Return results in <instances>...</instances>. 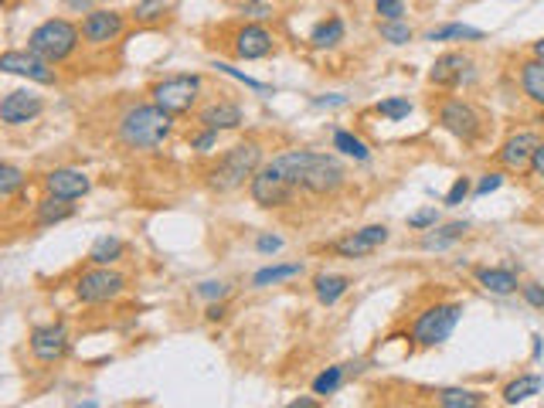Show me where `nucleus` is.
Segmentation results:
<instances>
[{"label": "nucleus", "mask_w": 544, "mask_h": 408, "mask_svg": "<svg viewBox=\"0 0 544 408\" xmlns=\"http://www.w3.org/2000/svg\"><path fill=\"white\" fill-rule=\"evenodd\" d=\"M174 133V116L167 109H160L156 102H140L130 106L119 116V140L130 150H154L167 136Z\"/></svg>", "instance_id": "obj_1"}, {"label": "nucleus", "mask_w": 544, "mask_h": 408, "mask_svg": "<svg viewBox=\"0 0 544 408\" xmlns=\"http://www.w3.org/2000/svg\"><path fill=\"white\" fill-rule=\"evenodd\" d=\"M259 167H262V147L255 140H245L232 150H225L221 160L208 171V188L218 195L238 191V188H245V180H252Z\"/></svg>", "instance_id": "obj_2"}, {"label": "nucleus", "mask_w": 544, "mask_h": 408, "mask_svg": "<svg viewBox=\"0 0 544 408\" xmlns=\"http://www.w3.org/2000/svg\"><path fill=\"white\" fill-rule=\"evenodd\" d=\"M78 38H82V28H76L72 20L48 18V20H41L38 28L31 31V38H28V52H35L38 59L55 65V61H65L68 55H76Z\"/></svg>", "instance_id": "obj_3"}, {"label": "nucleus", "mask_w": 544, "mask_h": 408, "mask_svg": "<svg viewBox=\"0 0 544 408\" xmlns=\"http://www.w3.org/2000/svg\"><path fill=\"white\" fill-rule=\"evenodd\" d=\"M460 320H463V307L460 303H436V307H428L412 324V340L419 348H439V344H446L449 337H452V331L460 327Z\"/></svg>", "instance_id": "obj_4"}, {"label": "nucleus", "mask_w": 544, "mask_h": 408, "mask_svg": "<svg viewBox=\"0 0 544 408\" xmlns=\"http://www.w3.org/2000/svg\"><path fill=\"white\" fill-rule=\"evenodd\" d=\"M150 96L160 109H167L171 116H184L191 113V106L201 96V76H171L164 82H156L150 89Z\"/></svg>", "instance_id": "obj_5"}, {"label": "nucleus", "mask_w": 544, "mask_h": 408, "mask_svg": "<svg viewBox=\"0 0 544 408\" xmlns=\"http://www.w3.org/2000/svg\"><path fill=\"white\" fill-rule=\"evenodd\" d=\"M344 167H340V160L331 154H313L307 150V164H303V180H300V188L303 191H310V195H333V191H340L344 188Z\"/></svg>", "instance_id": "obj_6"}, {"label": "nucleus", "mask_w": 544, "mask_h": 408, "mask_svg": "<svg viewBox=\"0 0 544 408\" xmlns=\"http://www.w3.org/2000/svg\"><path fill=\"white\" fill-rule=\"evenodd\" d=\"M123 290H126V279L116 269H109V266H92L89 272H82L76 283V296L82 303H89V307L109 303Z\"/></svg>", "instance_id": "obj_7"}, {"label": "nucleus", "mask_w": 544, "mask_h": 408, "mask_svg": "<svg viewBox=\"0 0 544 408\" xmlns=\"http://www.w3.org/2000/svg\"><path fill=\"white\" fill-rule=\"evenodd\" d=\"M249 191H252V201L259 208H283V204H292V197H296L300 188L292 180H286L272 164H266L249 180Z\"/></svg>", "instance_id": "obj_8"}, {"label": "nucleus", "mask_w": 544, "mask_h": 408, "mask_svg": "<svg viewBox=\"0 0 544 408\" xmlns=\"http://www.w3.org/2000/svg\"><path fill=\"white\" fill-rule=\"evenodd\" d=\"M439 126L456 136V140H463V143H476V136L484 130V119L463 99H446L439 106Z\"/></svg>", "instance_id": "obj_9"}, {"label": "nucleus", "mask_w": 544, "mask_h": 408, "mask_svg": "<svg viewBox=\"0 0 544 408\" xmlns=\"http://www.w3.org/2000/svg\"><path fill=\"white\" fill-rule=\"evenodd\" d=\"M52 61L38 59L35 52H4L0 55V72H7V76H24L31 78V82H38V85H55L59 76H55V68H48Z\"/></svg>", "instance_id": "obj_10"}, {"label": "nucleus", "mask_w": 544, "mask_h": 408, "mask_svg": "<svg viewBox=\"0 0 544 408\" xmlns=\"http://www.w3.org/2000/svg\"><path fill=\"white\" fill-rule=\"evenodd\" d=\"M41 113H44V99L38 92H31V89H14L0 102V119L7 126H24V123L38 119Z\"/></svg>", "instance_id": "obj_11"}, {"label": "nucleus", "mask_w": 544, "mask_h": 408, "mask_svg": "<svg viewBox=\"0 0 544 408\" xmlns=\"http://www.w3.org/2000/svg\"><path fill=\"white\" fill-rule=\"evenodd\" d=\"M388 238H391V232L385 225H368V228H361V232H350V235H344V238H337V242H333V252L344 255V259H364V255L378 252Z\"/></svg>", "instance_id": "obj_12"}, {"label": "nucleus", "mask_w": 544, "mask_h": 408, "mask_svg": "<svg viewBox=\"0 0 544 408\" xmlns=\"http://www.w3.org/2000/svg\"><path fill=\"white\" fill-rule=\"evenodd\" d=\"M28 344H31V354L38 357L41 364H55V361L65 357V350H68V331L61 324H44V327L31 331Z\"/></svg>", "instance_id": "obj_13"}, {"label": "nucleus", "mask_w": 544, "mask_h": 408, "mask_svg": "<svg viewBox=\"0 0 544 408\" xmlns=\"http://www.w3.org/2000/svg\"><path fill=\"white\" fill-rule=\"evenodd\" d=\"M123 28H126V18L119 11L99 7V11H89L85 20H82V38L89 44H109V41H116L123 35Z\"/></svg>", "instance_id": "obj_14"}, {"label": "nucleus", "mask_w": 544, "mask_h": 408, "mask_svg": "<svg viewBox=\"0 0 544 408\" xmlns=\"http://www.w3.org/2000/svg\"><path fill=\"white\" fill-rule=\"evenodd\" d=\"M44 191L52 197H65V201H78L92 191L89 174H82L76 167H55L52 174H44Z\"/></svg>", "instance_id": "obj_15"}, {"label": "nucleus", "mask_w": 544, "mask_h": 408, "mask_svg": "<svg viewBox=\"0 0 544 408\" xmlns=\"http://www.w3.org/2000/svg\"><path fill=\"white\" fill-rule=\"evenodd\" d=\"M469 68H473V61L463 52H446V55H439L436 65L428 68V82L439 85V89H456L467 78Z\"/></svg>", "instance_id": "obj_16"}, {"label": "nucleus", "mask_w": 544, "mask_h": 408, "mask_svg": "<svg viewBox=\"0 0 544 408\" xmlns=\"http://www.w3.org/2000/svg\"><path fill=\"white\" fill-rule=\"evenodd\" d=\"M538 143H541V140L534 133H514L504 147L497 150V160L504 164L507 171H524V167H531V156L538 150Z\"/></svg>", "instance_id": "obj_17"}, {"label": "nucleus", "mask_w": 544, "mask_h": 408, "mask_svg": "<svg viewBox=\"0 0 544 408\" xmlns=\"http://www.w3.org/2000/svg\"><path fill=\"white\" fill-rule=\"evenodd\" d=\"M272 52V35L262 28V24H245V28H238V35H235V55L245 61L252 59H266Z\"/></svg>", "instance_id": "obj_18"}, {"label": "nucleus", "mask_w": 544, "mask_h": 408, "mask_svg": "<svg viewBox=\"0 0 544 408\" xmlns=\"http://www.w3.org/2000/svg\"><path fill=\"white\" fill-rule=\"evenodd\" d=\"M197 123L208 126V130L225 133V130H238V126L245 123V113H242L238 102H212V106H204V109L197 113Z\"/></svg>", "instance_id": "obj_19"}, {"label": "nucleus", "mask_w": 544, "mask_h": 408, "mask_svg": "<svg viewBox=\"0 0 544 408\" xmlns=\"http://www.w3.org/2000/svg\"><path fill=\"white\" fill-rule=\"evenodd\" d=\"M476 283H480L486 292H493V296H510V292L521 290L517 272L504 269V266H486V269H476Z\"/></svg>", "instance_id": "obj_20"}, {"label": "nucleus", "mask_w": 544, "mask_h": 408, "mask_svg": "<svg viewBox=\"0 0 544 408\" xmlns=\"http://www.w3.org/2000/svg\"><path fill=\"white\" fill-rule=\"evenodd\" d=\"M467 232H469V221H449L443 228L432 225V228L422 235V249H426V252H443L449 245H456Z\"/></svg>", "instance_id": "obj_21"}, {"label": "nucleus", "mask_w": 544, "mask_h": 408, "mask_svg": "<svg viewBox=\"0 0 544 408\" xmlns=\"http://www.w3.org/2000/svg\"><path fill=\"white\" fill-rule=\"evenodd\" d=\"M76 214V204L72 201H65V197H44L38 208H35V221H38L41 228H48V225H59V221H68Z\"/></svg>", "instance_id": "obj_22"}, {"label": "nucleus", "mask_w": 544, "mask_h": 408, "mask_svg": "<svg viewBox=\"0 0 544 408\" xmlns=\"http://www.w3.org/2000/svg\"><path fill=\"white\" fill-rule=\"evenodd\" d=\"M521 89H524V96L531 102L544 106V59L534 55L531 61L521 65Z\"/></svg>", "instance_id": "obj_23"}, {"label": "nucleus", "mask_w": 544, "mask_h": 408, "mask_svg": "<svg viewBox=\"0 0 544 408\" xmlns=\"http://www.w3.org/2000/svg\"><path fill=\"white\" fill-rule=\"evenodd\" d=\"M541 388H544L541 374H521L517 381H510V385L504 388V402L507 405H521V402H527V398H534Z\"/></svg>", "instance_id": "obj_24"}, {"label": "nucleus", "mask_w": 544, "mask_h": 408, "mask_svg": "<svg viewBox=\"0 0 544 408\" xmlns=\"http://www.w3.org/2000/svg\"><path fill=\"white\" fill-rule=\"evenodd\" d=\"M348 290H350L348 276H316V279H313V292H316V300H320L324 307H333Z\"/></svg>", "instance_id": "obj_25"}, {"label": "nucleus", "mask_w": 544, "mask_h": 408, "mask_svg": "<svg viewBox=\"0 0 544 408\" xmlns=\"http://www.w3.org/2000/svg\"><path fill=\"white\" fill-rule=\"evenodd\" d=\"M123 252H126V242H123V238H116V235H102L96 245H92V252H89V262H92V266H113V262L123 259Z\"/></svg>", "instance_id": "obj_26"}, {"label": "nucleus", "mask_w": 544, "mask_h": 408, "mask_svg": "<svg viewBox=\"0 0 544 408\" xmlns=\"http://www.w3.org/2000/svg\"><path fill=\"white\" fill-rule=\"evenodd\" d=\"M486 35L480 28H469V24H443V28H432L426 35V41H484Z\"/></svg>", "instance_id": "obj_27"}, {"label": "nucleus", "mask_w": 544, "mask_h": 408, "mask_svg": "<svg viewBox=\"0 0 544 408\" xmlns=\"http://www.w3.org/2000/svg\"><path fill=\"white\" fill-rule=\"evenodd\" d=\"M436 402L443 408H480L484 405V395L469 388H439L436 391Z\"/></svg>", "instance_id": "obj_28"}, {"label": "nucleus", "mask_w": 544, "mask_h": 408, "mask_svg": "<svg viewBox=\"0 0 544 408\" xmlns=\"http://www.w3.org/2000/svg\"><path fill=\"white\" fill-rule=\"evenodd\" d=\"M310 41H313V48H333V44H340V41H344V20L340 18L320 20V24L310 31Z\"/></svg>", "instance_id": "obj_29"}, {"label": "nucleus", "mask_w": 544, "mask_h": 408, "mask_svg": "<svg viewBox=\"0 0 544 408\" xmlns=\"http://www.w3.org/2000/svg\"><path fill=\"white\" fill-rule=\"evenodd\" d=\"M303 272L300 262H290V266H266V269H259L252 276V286H276V283H286V279H296Z\"/></svg>", "instance_id": "obj_30"}, {"label": "nucleus", "mask_w": 544, "mask_h": 408, "mask_svg": "<svg viewBox=\"0 0 544 408\" xmlns=\"http://www.w3.org/2000/svg\"><path fill=\"white\" fill-rule=\"evenodd\" d=\"M333 150H340L344 156H354V160H371V150H368V143L364 140H357L354 133H348V130H337L333 133Z\"/></svg>", "instance_id": "obj_31"}, {"label": "nucleus", "mask_w": 544, "mask_h": 408, "mask_svg": "<svg viewBox=\"0 0 544 408\" xmlns=\"http://www.w3.org/2000/svg\"><path fill=\"white\" fill-rule=\"evenodd\" d=\"M344 378H348V368L333 364V368H327V371H324V374H316V378H313V395L327 398V395H333V391H340V385H344Z\"/></svg>", "instance_id": "obj_32"}, {"label": "nucleus", "mask_w": 544, "mask_h": 408, "mask_svg": "<svg viewBox=\"0 0 544 408\" xmlns=\"http://www.w3.org/2000/svg\"><path fill=\"white\" fill-rule=\"evenodd\" d=\"M24 184H28V177H24L20 167H14V164H4L0 167V197H14Z\"/></svg>", "instance_id": "obj_33"}, {"label": "nucleus", "mask_w": 544, "mask_h": 408, "mask_svg": "<svg viewBox=\"0 0 544 408\" xmlns=\"http://www.w3.org/2000/svg\"><path fill=\"white\" fill-rule=\"evenodd\" d=\"M378 113H381L385 119H391V123H398V119H405L408 113H412V102H408L405 96L381 99V102H378Z\"/></svg>", "instance_id": "obj_34"}, {"label": "nucleus", "mask_w": 544, "mask_h": 408, "mask_svg": "<svg viewBox=\"0 0 544 408\" xmlns=\"http://www.w3.org/2000/svg\"><path fill=\"white\" fill-rule=\"evenodd\" d=\"M381 41H388V44H408L412 41V28H408L405 20H381Z\"/></svg>", "instance_id": "obj_35"}, {"label": "nucleus", "mask_w": 544, "mask_h": 408, "mask_svg": "<svg viewBox=\"0 0 544 408\" xmlns=\"http://www.w3.org/2000/svg\"><path fill=\"white\" fill-rule=\"evenodd\" d=\"M214 68L221 72V76L235 78V82H242V85H249V89H255V92H269V85H262V82H255V78H249L245 72H238V68H232L228 61H214Z\"/></svg>", "instance_id": "obj_36"}, {"label": "nucleus", "mask_w": 544, "mask_h": 408, "mask_svg": "<svg viewBox=\"0 0 544 408\" xmlns=\"http://www.w3.org/2000/svg\"><path fill=\"white\" fill-rule=\"evenodd\" d=\"M432 225H439V212L436 208H422V212L408 214V228L412 232H428Z\"/></svg>", "instance_id": "obj_37"}, {"label": "nucleus", "mask_w": 544, "mask_h": 408, "mask_svg": "<svg viewBox=\"0 0 544 408\" xmlns=\"http://www.w3.org/2000/svg\"><path fill=\"white\" fill-rule=\"evenodd\" d=\"M164 7H167V0H136L133 18L136 20H154L164 14Z\"/></svg>", "instance_id": "obj_38"}, {"label": "nucleus", "mask_w": 544, "mask_h": 408, "mask_svg": "<svg viewBox=\"0 0 544 408\" xmlns=\"http://www.w3.org/2000/svg\"><path fill=\"white\" fill-rule=\"evenodd\" d=\"M469 195H473V184H469V177H456V184L449 188V195H446V204H449V208H456V204H463Z\"/></svg>", "instance_id": "obj_39"}, {"label": "nucleus", "mask_w": 544, "mask_h": 408, "mask_svg": "<svg viewBox=\"0 0 544 408\" xmlns=\"http://www.w3.org/2000/svg\"><path fill=\"white\" fill-rule=\"evenodd\" d=\"M374 11L385 20H402L405 18V4L402 0H374Z\"/></svg>", "instance_id": "obj_40"}, {"label": "nucleus", "mask_w": 544, "mask_h": 408, "mask_svg": "<svg viewBox=\"0 0 544 408\" xmlns=\"http://www.w3.org/2000/svg\"><path fill=\"white\" fill-rule=\"evenodd\" d=\"M521 296H524L527 307L544 310V286H541V283H524V286H521Z\"/></svg>", "instance_id": "obj_41"}, {"label": "nucleus", "mask_w": 544, "mask_h": 408, "mask_svg": "<svg viewBox=\"0 0 544 408\" xmlns=\"http://www.w3.org/2000/svg\"><path fill=\"white\" fill-rule=\"evenodd\" d=\"M214 143H218V130H208V126H201V133L191 136V150H197V154L212 150Z\"/></svg>", "instance_id": "obj_42"}, {"label": "nucleus", "mask_w": 544, "mask_h": 408, "mask_svg": "<svg viewBox=\"0 0 544 408\" xmlns=\"http://www.w3.org/2000/svg\"><path fill=\"white\" fill-rule=\"evenodd\" d=\"M500 184H504V174H500V171H490V174H484V180H480V184L473 188V195H476V197H486L490 191H497Z\"/></svg>", "instance_id": "obj_43"}, {"label": "nucleus", "mask_w": 544, "mask_h": 408, "mask_svg": "<svg viewBox=\"0 0 544 408\" xmlns=\"http://www.w3.org/2000/svg\"><path fill=\"white\" fill-rule=\"evenodd\" d=\"M228 290H232V286H228V283H201V286H197V296H204V300H225V296H228Z\"/></svg>", "instance_id": "obj_44"}, {"label": "nucleus", "mask_w": 544, "mask_h": 408, "mask_svg": "<svg viewBox=\"0 0 544 408\" xmlns=\"http://www.w3.org/2000/svg\"><path fill=\"white\" fill-rule=\"evenodd\" d=\"M255 249L262 255H276L283 249V238H279V235H259V238H255Z\"/></svg>", "instance_id": "obj_45"}, {"label": "nucleus", "mask_w": 544, "mask_h": 408, "mask_svg": "<svg viewBox=\"0 0 544 408\" xmlns=\"http://www.w3.org/2000/svg\"><path fill=\"white\" fill-rule=\"evenodd\" d=\"M242 14L245 18H269L272 7L269 4H259V0H249V4H242Z\"/></svg>", "instance_id": "obj_46"}, {"label": "nucleus", "mask_w": 544, "mask_h": 408, "mask_svg": "<svg viewBox=\"0 0 544 408\" xmlns=\"http://www.w3.org/2000/svg\"><path fill=\"white\" fill-rule=\"evenodd\" d=\"M531 174L544 180V143H538V150H534V156H531Z\"/></svg>", "instance_id": "obj_47"}, {"label": "nucleus", "mask_w": 544, "mask_h": 408, "mask_svg": "<svg viewBox=\"0 0 544 408\" xmlns=\"http://www.w3.org/2000/svg\"><path fill=\"white\" fill-rule=\"evenodd\" d=\"M348 99L344 96H320V99H313V106H320V109H333V106H344Z\"/></svg>", "instance_id": "obj_48"}, {"label": "nucleus", "mask_w": 544, "mask_h": 408, "mask_svg": "<svg viewBox=\"0 0 544 408\" xmlns=\"http://www.w3.org/2000/svg\"><path fill=\"white\" fill-rule=\"evenodd\" d=\"M65 4V11H89L92 7V0H61Z\"/></svg>", "instance_id": "obj_49"}, {"label": "nucleus", "mask_w": 544, "mask_h": 408, "mask_svg": "<svg viewBox=\"0 0 544 408\" xmlns=\"http://www.w3.org/2000/svg\"><path fill=\"white\" fill-rule=\"evenodd\" d=\"M316 405H320L316 398H292L290 402V408H316Z\"/></svg>", "instance_id": "obj_50"}, {"label": "nucleus", "mask_w": 544, "mask_h": 408, "mask_svg": "<svg viewBox=\"0 0 544 408\" xmlns=\"http://www.w3.org/2000/svg\"><path fill=\"white\" fill-rule=\"evenodd\" d=\"M225 307H221V303H212V307H208V320H221V316H225Z\"/></svg>", "instance_id": "obj_51"}, {"label": "nucleus", "mask_w": 544, "mask_h": 408, "mask_svg": "<svg viewBox=\"0 0 544 408\" xmlns=\"http://www.w3.org/2000/svg\"><path fill=\"white\" fill-rule=\"evenodd\" d=\"M531 340H534V361H538V357H541V337H531Z\"/></svg>", "instance_id": "obj_52"}, {"label": "nucleus", "mask_w": 544, "mask_h": 408, "mask_svg": "<svg viewBox=\"0 0 544 408\" xmlns=\"http://www.w3.org/2000/svg\"><path fill=\"white\" fill-rule=\"evenodd\" d=\"M534 55H538V59H544V38L534 41Z\"/></svg>", "instance_id": "obj_53"}]
</instances>
